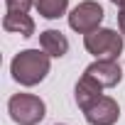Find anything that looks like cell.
<instances>
[{
    "mask_svg": "<svg viewBox=\"0 0 125 125\" xmlns=\"http://www.w3.org/2000/svg\"><path fill=\"white\" fill-rule=\"evenodd\" d=\"M52 56L44 49H25L10 61V74L20 86H37L47 79L52 69Z\"/></svg>",
    "mask_w": 125,
    "mask_h": 125,
    "instance_id": "6da1fadb",
    "label": "cell"
},
{
    "mask_svg": "<svg viewBox=\"0 0 125 125\" xmlns=\"http://www.w3.org/2000/svg\"><path fill=\"white\" fill-rule=\"evenodd\" d=\"M123 32L108 30V27H98L88 34H83V47L88 54H93L96 59H118L123 52Z\"/></svg>",
    "mask_w": 125,
    "mask_h": 125,
    "instance_id": "7a4b0ae2",
    "label": "cell"
},
{
    "mask_svg": "<svg viewBox=\"0 0 125 125\" xmlns=\"http://www.w3.org/2000/svg\"><path fill=\"white\" fill-rule=\"evenodd\" d=\"M8 113L17 125H37L47 115V105L34 93H15L8 101Z\"/></svg>",
    "mask_w": 125,
    "mask_h": 125,
    "instance_id": "3957f363",
    "label": "cell"
},
{
    "mask_svg": "<svg viewBox=\"0 0 125 125\" xmlns=\"http://www.w3.org/2000/svg\"><path fill=\"white\" fill-rule=\"evenodd\" d=\"M66 17H69V27L74 32L88 34V32H93V30L101 27L105 12H103V8L96 3V0H83V3H79Z\"/></svg>",
    "mask_w": 125,
    "mask_h": 125,
    "instance_id": "277c9868",
    "label": "cell"
},
{
    "mask_svg": "<svg viewBox=\"0 0 125 125\" xmlns=\"http://www.w3.org/2000/svg\"><path fill=\"white\" fill-rule=\"evenodd\" d=\"M83 118L88 125H115L120 118V105L110 96H101L96 103H91L83 110Z\"/></svg>",
    "mask_w": 125,
    "mask_h": 125,
    "instance_id": "5b68a950",
    "label": "cell"
},
{
    "mask_svg": "<svg viewBox=\"0 0 125 125\" xmlns=\"http://www.w3.org/2000/svg\"><path fill=\"white\" fill-rule=\"evenodd\" d=\"M86 74H91L103 88H113L123 81V69L118 59H96L93 64L86 66Z\"/></svg>",
    "mask_w": 125,
    "mask_h": 125,
    "instance_id": "8992f818",
    "label": "cell"
},
{
    "mask_svg": "<svg viewBox=\"0 0 125 125\" xmlns=\"http://www.w3.org/2000/svg\"><path fill=\"white\" fill-rule=\"evenodd\" d=\"M101 96H103V86H101L91 74H86V71H83V76L79 79V83H76V88H74L76 105H79L81 110H86V108H88L91 103H96Z\"/></svg>",
    "mask_w": 125,
    "mask_h": 125,
    "instance_id": "52a82bcc",
    "label": "cell"
},
{
    "mask_svg": "<svg viewBox=\"0 0 125 125\" xmlns=\"http://www.w3.org/2000/svg\"><path fill=\"white\" fill-rule=\"evenodd\" d=\"M39 49H44L54 59H61L69 52V39L61 30H44L39 34Z\"/></svg>",
    "mask_w": 125,
    "mask_h": 125,
    "instance_id": "ba28073f",
    "label": "cell"
},
{
    "mask_svg": "<svg viewBox=\"0 0 125 125\" xmlns=\"http://www.w3.org/2000/svg\"><path fill=\"white\" fill-rule=\"evenodd\" d=\"M3 30L5 32H12V34H20V37H32L34 34V20L27 12L8 10L5 17H3Z\"/></svg>",
    "mask_w": 125,
    "mask_h": 125,
    "instance_id": "9c48e42d",
    "label": "cell"
},
{
    "mask_svg": "<svg viewBox=\"0 0 125 125\" xmlns=\"http://www.w3.org/2000/svg\"><path fill=\"white\" fill-rule=\"evenodd\" d=\"M66 8H69V0H34V10L47 20H56L66 15Z\"/></svg>",
    "mask_w": 125,
    "mask_h": 125,
    "instance_id": "30bf717a",
    "label": "cell"
},
{
    "mask_svg": "<svg viewBox=\"0 0 125 125\" xmlns=\"http://www.w3.org/2000/svg\"><path fill=\"white\" fill-rule=\"evenodd\" d=\"M32 5H34V0H5V8L15 12H27Z\"/></svg>",
    "mask_w": 125,
    "mask_h": 125,
    "instance_id": "8fae6325",
    "label": "cell"
},
{
    "mask_svg": "<svg viewBox=\"0 0 125 125\" xmlns=\"http://www.w3.org/2000/svg\"><path fill=\"white\" fill-rule=\"evenodd\" d=\"M118 27H120V32H123V37H125V0L118 5Z\"/></svg>",
    "mask_w": 125,
    "mask_h": 125,
    "instance_id": "7c38bea8",
    "label": "cell"
},
{
    "mask_svg": "<svg viewBox=\"0 0 125 125\" xmlns=\"http://www.w3.org/2000/svg\"><path fill=\"white\" fill-rule=\"evenodd\" d=\"M110 3H113V5H120V3H123V0H110Z\"/></svg>",
    "mask_w": 125,
    "mask_h": 125,
    "instance_id": "4fadbf2b",
    "label": "cell"
},
{
    "mask_svg": "<svg viewBox=\"0 0 125 125\" xmlns=\"http://www.w3.org/2000/svg\"><path fill=\"white\" fill-rule=\"evenodd\" d=\"M56 125H61V123H56Z\"/></svg>",
    "mask_w": 125,
    "mask_h": 125,
    "instance_id": "5bb4252c",
    "label": "cell"
}]
</instances>
